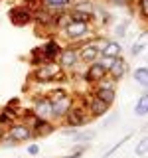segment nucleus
I'll return each instance as SVG.
<instances>
[{
  "label": "nucleus",
  "mask_w": 148,
  "mask_h": 158,
  "mask_svg": "<svg viewBox=\"0 0 148 158\" xmlns=\"http://www.w3.org/2000/svg\"><path fill=\"white\" fill-rule=\"evenodd\" d=\"M0 146H2V148H16V146H18V142L14 140V138H10L8 135H4V138L0 140Z\"/></svg>",
  "instance_id": "obj_32"
},
{
  "label": "nucleus",
  "mask_w": 148,
  "mask_h": 158,
  "mask_svg": "<svg viewBox=\"0 0 148 158\" xmlns=\"http://www.w3.org/2000/svg\"><path fill=\"white\" fill-rule=\"evenodd\" d=\"M83 101H85V107H87V113H89V117H91V121L93 118H99V117H105L107 113L111 111V107H109L107 103H103L101 99H97L93 95L83 97Z\"/></svg>",
  "instance_id": "obj_8"
},
{
  "label": "nucleus",
  "mask_w": 148,
  "mask_h": 158,
  "mask_svg": "<svg viewBox=\"0 0 148 158\" xmlns=\"http://www.w3.org/2000/svg\"><path fill=\"white\" fill-rule=\"evenodd\" d=\"M71 2L73 0H42V8L51 14H57V12H63V10H69Z\"/></svg>",
  "instance_id": "obj_14"
},
{
  "label": "nucleus",
  "mask_w": 148,
  "mask_h": 158,
  "mask_svg": "<svg viewBox=\"0 0 148 158\" xmlns=\"http://www.w3.org/2000/svg\"><path fill=\"white\" fill-rule=\"evenodd\" d=\"M63 127H83V125H87V123H91V117H89V113H87V107H85V101H79V103H73V107L67 111V115L63 117Z\"/></svg>",
  "instance_id": "obj_3"
},
{
  "label": "nucleus",
  "mask_w": 148,
  "mask_h": 158,
  "mask_svg": "<svg viewBox=\"0 0 148 158\" xmlns=\"http://www.w3.org/2000/svg\"><path fill=\"white\" fill-rule=\"evenodd\" d=\"M59 34H61V38H63V40H65V44H73V46H77V44L87 42V40L91 38L93 34H97V30H95V24L69 22Z\"/></svg>",
  "instance_id": "obj_2"
},
{
  "label": "nucleus",
  "mask_w": 148,
  "mask_h": 158,
  "mask_svg": "<svg viewBox=\"0 0 148 158\" xmlns=\"http://www.w3.org/2000/svg\"><path fill=\"white\" fill-rule=\"evenodd\" d=\"M95 136H97L95 131H77L71 136V142L73 144H89V142L95 140Z\"/></svg>",
  "instance_id": "obj_16"
},
{
  "label": "nucleus",
  "mask_w": 148,
  "mask_h": 158,
  "mask_svg": "<svg viewBox=\"0 0 148 158\" xmlns=\"http://www.w3.org/2000/svg\"><path fill=\"white\" fill-rule=\"evenodd\" d=\"M130 22H132L130 18L122 20V22H118L117 26L113 28V36H115V38H113V40H118V42H121L122 38H126V34H128L126 30H128V26H130Z\"/></svg>",
  "instance_id": "obj_20"
},
{
  "label": "nucleus",
  "mask_w": 148,
  "mask_h": 158,
  "mask_svg": "<svg viewBox=\"0 0 148 158\" xmlns=\"http://www.w3.org/2000/svg\"><path fill=\"white\" fill-rule=\"evenodd\" d=\"M103 77H107V71L103 69V65L99 61H93V63H89V65L85 67L83 81H85L87 85H95L99 79H103Z\"/></svg>",
  "instance_id": "obj_11"
},
{
  "label": "nucleus",
  "mask_w": 148,
  "mask_h": 158,
  "mask_svg": "<svg viewBox=\"0 0 148 158\" xmlns=\"http://www.w3.org/2000/svg\"><path fill=\"white\" fill-rule=\"evenodd\" d=\"M71 10H77V12H83V14H93L95 12V2L93 0H73Z\"/></svg>",
  "instance_id": "obj_18"
},
{
  "label": "nucleus",
  "mask_w": 148,
  "mask_h": 158,
  "mask_svg": "<svg viewBox=\"0 0 148 158\" xmlns=\"http://www.w3.org/2000/svg\"><path fill=\"white\" fill-rule=\"evenodd\" d=\"M67 18L69 22H81V24H95V16L93 14H83V12H77V10H67Z\"/></svg>",
  "instance_id": "obj_17"
},
{
  "label": "nucleus",
  "mask_w": 148,
  "mask_h": 158,
  "mask_svg": "<svg viewBox=\"0 0 148 158\" xmlns=\"http://www.w3.org/2000/svg\"><path fill=\"white\" fill-rule=\"evenodd\" d=\"M32 113L39 118H46V121H51V101L43 95L34 97V105H32Z\"/></svg>",
  "instance_id": "obj_10"
},
{
  "label": "nucleus",
  "mask_w": 148,
  "mask_h": 158,
  "mask_svg": "<svg viewBox=\"0 0 148 158\" xmlns=\"http://www.w3.org/2000/svg\"><path fill=\"white\" fill-rule=\"evenodd\" d=\"M117 121V115H111V117H109V118H105V123H103V127H109V125H113V123H115Z\"/></svg>",
  "instance_id": "obj_36"
},
{
  "label": "nucleus",
  "mask_w": 148,
  "mask_h": 158,
  "mask_svg": "<svg viewBox=\"0 0 148 158\" xmlns=\"http://www.w3.org/2000/svg\"><path fill=\"white\" fill-rule=\"evenodd\" d=\"M146 148H148V140L146 138H140V140H138V144H136V148H134V154L136 156H146Z\"/></svg>",
  "instance_id": "obj_29"
},
{
  "label": "nucleus",
  "mask_w": 148,
  "mask_h": 158,
  "mask_svg": "<svg viewBox=\"0 0 148 158\" xmlns=\"http://www.w3.org/2000/svg\"><path fill=\"white\" fill-rule=\"evenodd\" d=\"M43 57H42V53H39V48H34L32 49V53H30V65L32 67H38V65H43Z\"/></svg>",
  "instance_id": "obj_26"
},
{
  "label": "nucleus",
  "mask_w": 148,
  "mask_h": 158,
  "mask_svg": "<svg viewBox=\"0 0 148 158\" xmlns=\"http://www.w3.org/2000/svg\"><path fill=\"white\" fill-rule=\"evenodd\" d=\"M22 4H26V6H30L32 10H36V8H39L42 6V0H20Z\"/></svg>",
  "instance_id": "obj_34"
},
{
  "label": "nucleus",
  "mask_w": 148,
  "mask_h": 158,
  "mask_svg": "<svg viewBox=\"0 0 148 158\" xmlns=\"http://www.w3.org/2000/svg\"><path fill=\"white\" fill-rule=\"evenodd\" d=\"M105 2L111 4V6H117V8H130L134 0H105Z\"/></svg>",
  "instance_id": "obj_30"
},
{
  "label": "nucleus",
  "mask_w": 148,
  "mask_h": 158,
  "mask_svg": "<svg viewBox=\"0 0 148 158\" xmlns=\"http://www.w3.org/2000/svg\"><path fill=\"white\" fill-rule=\"evenodd\" d=\"M49 101H61V99H65V97H69V93L65 91L63 87H53V89H49L47 93H43Z\"/></svg>",
  "instance_id": "obj_24"
},
{
  "label": "nucleus",
  "mask_w": 148,
  "mask_h": 158,
  "mask_svg": "<svg viewBox=\"0 0 148 158\" xmlns=\"http://www.w3.org/2000/svg\"><path fill=\"white\" fill-rule=\"evenodd\" d=\"M73 103H75L73 95L61 99V101H51V121L53 123H61L63 117L67 115V111L73 107Z\"/></svg>",
  "instance_id": "obj_9"
},
{
  "label": "nucleus",
  "mask_w": 148,
  "mask_h": 158,
  "mask_svg": "<svg viewBox=\"0 0 148 158\" xmlns=\"http://www.w3.org/2000/svg\"><path fill=\"white\" fill-rule=\"evenodd\" d=\"M101 56H109V57H121L122 52H125V48H122V44L118 42V40H113V38H105L101 42Z\"/></svg>",
  "instance_id": "obj_12"
},
{
  "label": "nucleus",
  "mask_w": 148,
  "mask_h": 158,
  "mask_svg": "<svg viewBox=\"0 0 148 158\" xmlns=\"http://www.w3.org/2000/svg\"><path fill=\"white\" fill-rule=\"evenodd\" d=\"M26 152H28L30 156H38V154H39V144H36V142L28 144V146H26Z\"/></svg>",
  "instance_id": "obj_33"
},
{
  "label": "nucleus",
  "mask_w": 148,
  "mask_h": 158,
  "mask_svg": "<svg viewBox=\"0 0 148 158\" xmlns=\"http://www.w3.org/2000/svg\"><path fill=\"white\" fill-rule=\"evenodd\" d=\"M30 81L38 83V85H46V83H57V81H67V73L61 71L57 61L53 63H43L32 69L30 73Z\"/></svg>",
  "instance_id": "obj_1"
},
{
  "label": "nucleus",
  "mask_w": 148,
  "mask_h": 158,
  "mask_svg": "<svg viewBox=\"0 0 148 158\" xmlns=\"http://www.w3.org/2000/svg\"><path fill=\"white\" fill-rule=\"evenodd\" d=\"M4 135H6V128H4V127H0V140L4 138Z\"/></svg>",
  "instance_id": "obj_38"
},
{
  "label": "nucleus",
  "mask_w": 148,
  "mask_h": 158,
  "mask_svg": "<svg viewBox=\"0 0 148 158\" xmlns=\"http://www.w3.org/2000/svg\"><path fill=\"white\" fill-rule=\"evenodd\" d=\"M61 49H63V44L59 42V40L49 38L46 44L39 46V53H42V57H43L46 63H53V61H57V56L61 53Z\"/></svg>",
  "instance_id": "obj_6"
},
{
  "label": "nucleus",
  "mask_w": 148,
  "mask_h": 158,
  "mask_svg": "<svg viewBox=\"0 0 148 158\" xmlns=\"http://www.w3.org/2000/svg\"><path fill=\"white\" fill-rule=\"evenodd\" d=\"M132 79H134L138 85H140V87L146 91V85H148V67H146V65L136 67L134 71H132Z\"/></svg>",
  "instance_id": "obj_19"
},
{
  "label": "nucleus",
  "mask_w": 148,
  "mask_h": 158,
  "mask_svg": "<svg viewBox=\"0 0 148 158\" xmlns=\"http://www.w3.org/2000/svg\"><path fill=\"white\" fill-rule=\"evenodd\" d=\"M146 113H148V93L144 91L138 97V101L134 105V115L136 117H146Z\"/></svg>",
  "instance_id": "obj_21"
},
{
  "label": "nucleus",
  "mask_w": 148,
  "mask_h": 158,
  "mask_svg": "<svg viewBox=\"0 0 148 158\" xmlns=\"http://www.w3.org/2000/svg\"><path fill=\"white\" fill-rule=\"evenodd\" d=\"M130 138H132V135H130V132H128V135H125V136L121 138V140H117V142H115V146H111V148H109V150L105 152V154H103V158H109L111 154H115V152L118 150V148H121L122 144H125L126 140H130Z\"/></svg>",
  "instance_id": "obj_25"
},
{
  "label": "nucleus",
  "mask_w": 148,
  "mask_h": 158,
  "mask_svg": "<svg viewBox=\"0 0 148 158\" xmlns=\"http://www.w3.org/2000/svg\"><path fill=\"white\" fill-rule=\"evenodd\" d=\"M132 10L138 14V18H140L142 22H146V18H148V0H134V2H132Z\"/></svg>",
  "instance_id": "obj_23"
},
{
  "label": "nucleus",
  "mask_w": 148,
  "mask_h": 158,
  "mask_svg": "<svg viewBox=\"0 0 148 158\" xmlns=\"http://www.w3.org/2000/svg\"><path fill=\"white\" fill-rule=\"evenodd\" d=\"M128 73V61L125 59V56H121V57H117L115 59V63L111 65V69L107 71V77H111L113 81H121V79H125V75Z\"/></svg>",
  "instance_id": "obj_13"
},
{
  "label": "nucleus",
  "mask_w": 148,
  "mask_h": 158,
  "mask_svg": "<svg viewBox=\"0 0 148 158\" xmlns=\"http://www.w3.org/2000/svg\"><path fill=\"white\" fill-rule=\"evenodd\" d=\"M57 65L61 67V71H65L67 75L73 73L79 67V56H77V48L71 44H65L61 49V53L57 56Z\"/></svg>",
  "instance_id": "obj_4"
},
{
  "label": "nucleus",
  "mask_w": 148,
  "mask_h": 158,
  "mask_svg": "<svg viewBox=\"0 0 148 158\" xmlns=\"http://www.w3.org/2000/svg\"><path fill=\"white\" fill-rule=\"evenodd\" d=\"M95 89H117V81H113L111 77H103L93 85Z\"/></svg>",
  "instance_id": "obj_27"
},
{
  "label": "nucleus",
  "mask_w": 148,
  "mask_h": 158,
  "mask_svg": "<svg viewBox=\"0 0 148 158\" xmlns=\"http://www.w3.org/2000/svg\"><path fill=\"white\" fill-rule=\"evenodd\" d=\"M115 59H117V57H109V56H99V59H97V61H99V63H101V65H103V69H105V71H109V69H111V65H113V63H115Z\"/></svg>",
  "instance_id": "obj_31"
},
{
  "label": "nucleus",
  "mask_w": 148,
  "mask_h": 158,
  "mask_svg": "<svg viewBox=\"0 0 148 158\" xmlns=\"http://www.w3.org/2000/svg\"><path fill=\"white\" fill-rule=\"evenodd\" d=\"M6 135L10 138H14V140L18 142H28V140H32V131H30V127L26 125L24 121H16V123H12L8 128H6Z\"/></svg>",
  "instance_id": "obj_7"
},
{
  "label": "nucleus",
  "mask_w": 148,
  "mask_h": 158,
  "mask_svg": "<svg viewBox=\"0 0 148 158\" xmlns=\"http://www.w3.org/2000/svg\"><path fill=\"white\" fill-rule=\"evenodd\" d=\"M91 95L97 97V99H101V101L107 103L109 107H113V103L117 101V89H95V87H93Z\"/></svg>",
  "instance_id": "obj_15"
},
{
  "label": "nucleus",
  "mask_w": 148,
  "mask_h": 158,
  "mask_svg": "<svg viewBox=\"0 0 148 158\" xmlns=\"http://www.w3.org/2000/svg\"><path fill=\"white\" fill-rule=\"evenodd\" d=\"M8 18L14 26L22 28V26H28V24L34 22V10L26 6V4H20V6H12L8 10Z\"/></svg>",
  "instance_id": "obj_5"
},
{
  "label": "nucleus",
  "mask_w": 148,
  "mask_h": 158,
  "mask_svg": "<svg viewBox=\"0 0 148 158\" xmlns=\"http://www.w3.org/2000/svg\"><path fill=\"white\" fill-rule=\"evenodd\" d=\"M128 52H130L132 57H138L140 53L146 52V42H134V44L130 46V49H128Z\"/></svg>",
  "instance_id": "obj_28"
},
{
  "label": "nucleus",
  "mask_w": 148,
  "mask_h": 158,
  "mask_svg": "<svg viewBox=\"0 0 148 158\" xmlns=\"http://www.w3.org/2000/svg\"><path fill=\"white\" fill-rule=\"evenodd\" d=\"M67 24H69V18H67V10H63V12H57V14H53V22H51L53 30H57V32H61V30L65 28Z\"/></svg>",
  "instance_id": "obj_22"
},
{
  "label": "nucleus",
  "mask_w": 148,
  "mask_h": 158,
  "mask_svg": "<svg viewBox=\"0 0 148 158\" xmlns=\"http://www.w3.org/2000/svg\"><path fill=\"white\" fill-rule=\"evenodd\" d=\"M77 131H79V128H75V127H65V128H61V135L63 136H73Z\"/></svg>",
  "instance_id": "obj_35"
},
{
  "label": "nucleus",
  "mask_w": 148,
  "mask_h": 158,
  "mask_svg": "<svg viewBox=\"0 0 148 158\" xmlns=\"http://www.w3.org/2000/svg\"><path fill=\"white\" fill-rule=\"evenodd\" d=\"M81 156H83L81 152H75V150H73L71 154H67V156H63V158H81Z\"/></svg>",
  "instance_id": "obj_37"
}]
</instances>
